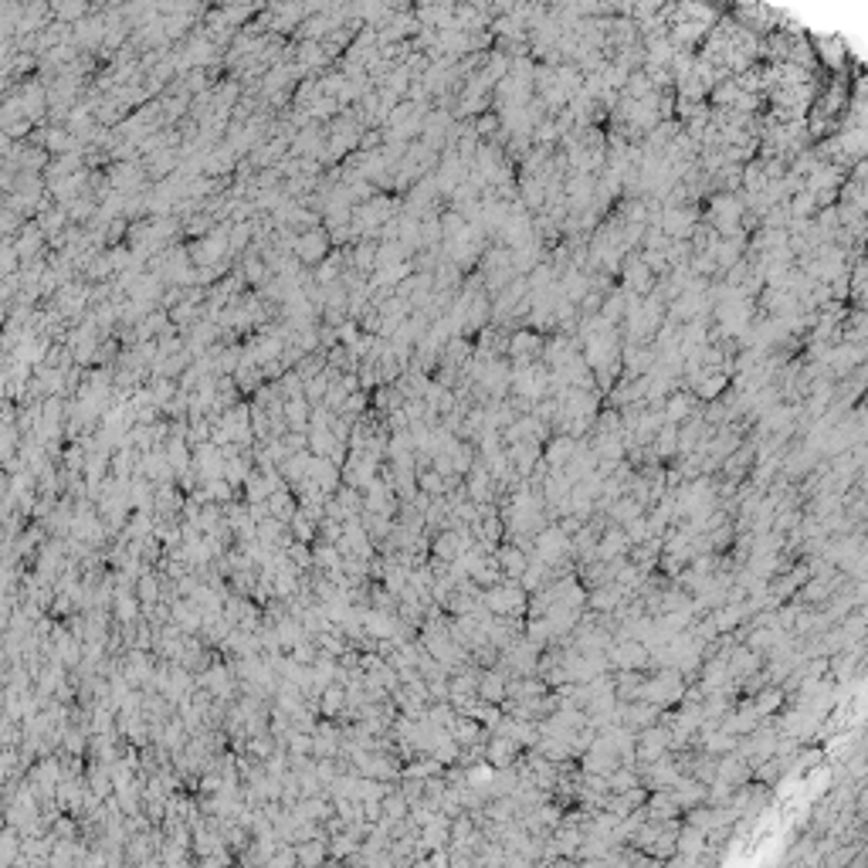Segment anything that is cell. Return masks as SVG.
Masks as SVG:
<instances>
[{
    "mask_svg": "<svg viewBox=\"0 0 868 868\" xmlns=\"http://www.w3.org/2000/svg\"><path fill=\"white\" fill-rule=\"evenodd\" d=\"M543 343L536 332H529V329H520L512 340H509V356H512V364H536L543 356Z\"/></svg>",
    "mask_w": 868,
    "mask_h": 868,
    "instance_id": "cell-9",
    "label": "cell"
},
{
    "mask_svg": "<svg viewBox=\"0 0 868 868\" xmlns=\"http://www.w3.org/2000/svg\"><path fill=\"white\" fill-rule=\"evenodd\" d=\"M520 753H522V747L512 739V736H502V733L485 736V763H489V767H496V770H502V767H512V763L520 760Z\"/></svg>",
    "mask_w": 868,
    "mask_h": 868,
    "instance_id": "cell-5",
    "label": "cell"
},
{
    "mask_svg": "<svg viewBox=\"0 0 868 868\" xmlns=\"http://www.w3.org/2000/svg\"><path fill=\"white\" fill-rule=\"evenodd\" d=\"M319 713L326 716V719H332V716H343V709H347V685L343 682H329L326 689L319 692Z\"/></svg>",
    "mask_w": 868,
    "mask_h": 868,
    "instance_id": "cell-12",
    "label": "cell"
},
{
    "mask_svg": "<svg viewBox=\"0 0 868 868\" xmlns=\"http://www.w3.org/2000/svg\"><path fill=\"white\" fill-rule=\"evenodd\" d=\"M18 269H20V258L18 251H14V241L0 238V282L11 278V275H18Z\"/></svg>",
    "mask_w": 868,
    "mask_h": 868,
    "instance_id": "cell-15",
    "label": "cell"
},
{
    "mask_svg": "<svg viewBox=\"0 0 868 868\" xmlns=\"http://www.w3.org/2000/svg\"><path fill=\"white\" fill-rule=\"evenodd\" d=\"M529 557L543 559L546 567H559L570 559V536L559 529L557 522H546L540 533L533 536V553Z\"/></svg>",
    "mask_w": 868,
    "mask_h": 868,
    "instance_id": "cell-3",
    "label": "cell"
},
{
    "mask_svg": "<svg viewBox=\"0 0 868 868\" xmlns=\"http://www.w3.org/2000/svg\"><path fill=\"white\" fill-rule=\"evenodd\" d=\"M628 546H631L628 533H624L621 526H611V522H607V526L600 529L598 546H594V559H604V563H611V559L624 557V553H628Z\"/></svg>",
    "mask_w": 868,
    "mask_h": 868,
    "instance_id": "cell-7",
    "label": "cell"
},
{
    "mask_svg": "<svg viewBox=\"0 0 868 868\" xmlns=\"http://www.w3.org/2000/svg\"><path fill=\"white\" fill-rule=\"evenodd\" d=\"M492 559L499 563V570H502V577H505V580H520L522 570L529 567V553H526V550H520L512 540H502L499 546L492 550Z\"/></svg>",
    "mask_w": 868,
    "mask_h": 868,
    "instance_id": "cell-6",
    "label": "cell"
},
{
    "mask_svg": "<svg viewBox=\"0 0 868 868\" xmlns=\"http://www.w3.org/2000/svg\"><path fill=\"white\" fill-rule=\"evenodd\" d=\"M526 590L520 587V580H505L502 577L499 583H492V587H485L479 600H482V607L489 614H496V618H522L526 614Z\"/></svg>",
    "mask_w": 868,
    "mask_h": 868,
    "instance_id": "cell-1",
    "label": "cell"
},
{
    "mask_svg": "<svg viewBox=\"0 0 868 868\" xmlns=\"http://www.w3.org/2000/svg\"><path fill=\"white\" fill-rule=\"evenodd\" d=\"M784 699H787V689H780V685H760V689H756V699L750 702V709L763 719V716L777 713V706H780Z\"/></svg>",
    "mask_w": 868,
    "mask_h": 868,
    "instance_id": "cell-13",
    "label": "cell"
},
{
    "mask_svg": "<svg viewBox=\"0 0 868 868\" xmlns=\"http://www.w3.org/2000/svg\"><path fill=\"white\" fill-rule=\"evenodd\" d=\"M574 444L577 438H570V434H557L550 444H543V462L550 465V468H563L567 458L574 455Z\"/></svg>",
    "mask_w": 868,
    "mask_h": 868,
    "instance_id": "cell-14",
    "label": "cell"
},
{
    "mask_svg": "<svg viewBox=\"0 0 868 868\" xmlns=\"http://www.w3.org/2000/svg\"><path fill=\"white\" fill-rule=\"evenodd\" d=\"M265 505H269V516H275V520H282V522H289L292 516L299 512V499H295V492H292L289 485L275 489L269 499H265Z\"/></svg>",
    "mask_w": 868,
    "mask_h": 868,
    "instance_id": "cell-11",
    "label": "cell"
},
{
    "mask_svg": "<svg viewBox=\"0 0 868 868\" xmlns=\"http://www.w3.org/2000/svg\"><path fill=\"white\" fill-rule=\"evenodd\" d=\"M505 672L499 669H482V676H479V685H475V695L485 699V702H496L499 706L502 699H505Z\"/></svg>",
    "mask_w": 868,
    "mask_h": 868,
    "instance_id": "cell-10",
    "label": "cell"
},
{
    "mask_svg": "<svg viewBox=\"0 0 868 868\" xmlns=\"http://www.w3.org/2000/svg\"><path fill=\"white\" fill-rule=\"evenodd\" d=\"M695 411H699V397H695L692 390H672V394H665V401H661V418L669 421V425H682L685 418H692Z\"/></svg>",
    "mask_w": 868,
    "mask_h": 868,
    "instance_id": "cell-8",
    "label": "cell"
},
{
    "mask_svg": "<svg viewBox=\"0 0 868 868\" xmlns=\"http://www.w3.org/2000/svg\"><path fill=\"white\" fill-rule=\"evenodd\" d=\"M329 245H332L329 231L323 228V224H316V228H306V231L295 234L292 254H295L299 265H319V262L329 254Z\"/></svg>",
    "mask_w": 868,
    "mask_h": 868,
    "instance_id": "cell-4",
    "label": "cell"
},
{
    "mask_svg": "<svg viewBox=\"0 0 868 868\" xmlns=\"http://www.w3.org/2000/svg\"><path fill=\"white\" fill-rule=\"evenodd\" d=\"M682 689H685V678L678 676V669L665 665V669H658L655 676H645L641 689H637V699H645V702H652L658 709H665V706H676L678 699H682Z\"/></svg>",
    "mask_w": 868,
    "mask_h": 868,
    "instance_id": "cell-2",
    "label": "cell"
}]
</instances>
